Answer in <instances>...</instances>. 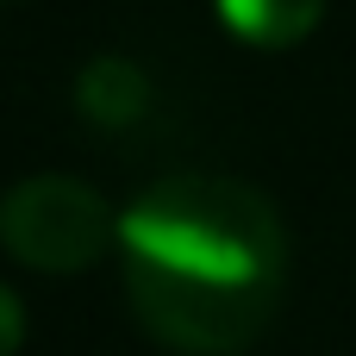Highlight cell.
<instances>
[{
	"mask_svg": "<svg viewBox=\"0 0 356 356\" xmlns=\"http://www.w3.org/2000/svg\"><path fill=\"white\" fill-rule=\"evenodd\" d=\"M25 344V307H19V294L0 282V356H19Z\"/></svg>",
	"mask_w": 356,
	"mask_h": 356,
	"instance_id": "5b68a950",
	"label": "cell"
},
{
	"mask_svg": "<svg viewBox=\"0 0 356 356\" xmlns=\"http://www.w3.org/2000/svg\"><path fill=\"white\" fill-rule=\"evenodd\" d=\"M150 100V81L125 63V56H100L81 69V113L94 125H131Z\"/></svg>",
	"mask_w": 356,
	"mask_h": 356,
	"instance_id": "277c9868",
	"label": "cell"
},
{
	"mask_svg": "<svg viewBox=\"0 0 356 356\" xmlns=\"http://www.w3.org/2000/svg\"><path fill=\"white\" fill-rule=\"evenodd\" d=\"M213 6H219L225 31L244 38V44H257V50H294V44H307L313 25H319V13H325V0H213Z\"/></svg>",
	"mask_w": 356,
	"mask_h": 356,
	"instance_id": "3957f363",
	"label": "cell"
},
{
	"mask_svg": "<svg viewBox=\"0 0 356 356\" xmlns=\"http://www.w3.org/2000/svg\"><path fill=\"white\" fill-rule=\"evenodd\" d=\"M138 325L181 356H238L288 288L282 213L232 175H163L119 213Z\"/></svg>",
	"mask_w": 356,
	"mask_h": 356,
	"instance_id": "6da1fadb",
	"label": "cell"
},
{
	"mask_svg": "<svg viewBox=\"0 0 356 356\" xmlns=\"http://www.w3.org/2000/svg\"><path fill=\"white\" fill-rule=\"evenodd\" d=\"M106 238H119V219L75 175H25L0 194V244L25 269L75 275L106 250Z\"/></svg>",
	"mask_w": 356,
	"mask_h": 356,
	"instance_id": "7a4b0ae2",
	"label": "cell"
}]
</instances>
